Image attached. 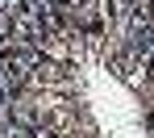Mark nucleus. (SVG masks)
Segmentation results:
<instances>
[{
  "instance_id": "f257e3e1",
  "label": "nucleus",
  "mask_w": 154,
  "mask_h": 138,
  "mask_svg": "<svg viewBox=\"0 0 154 138\" xmlns=\"http://www.w3.org/2000/svg\"><path fill=\"white\" fill-rule=\"evenodd\" d=\"M8 121L21 126V130H33V126H42V109L33 101H25V96H13L8 101Z\"/></svg>"
},
{
  "instance_id": "f03ea898",
  "label": "nucleus",
  "mask_w": 154,
  "mask_h": 138,
  "mask_svg": "<svg viewBox=\"0 0 154 138\" xmlns=\"http://www.w3.org/2000/svg\"><path fill=\"white\" fill-rule=\"evenodd\" d=\"M4 46H8V17L0 13V50H4Z\"/></svg>"
},
{
  "instance_id": "7ed1b4c3",
  "label": "nucleus",
  "mask_w": 154,
  "mask_h": 138,
  "mask_svg": "<svg viewBox=\"0 0 154 138\" xmlns=\"http://www.w3.org/2000/svg\"><path fill=\"white\" fill-rule=\"evenodd\" d=\"M4 105H8V101H4V92H0V109H4Z\"/></svg>"
},
{
  "instance_id": "20e7f679",
  "label": "nucleus",
  "mask_w": 154,
  "mask_h": 138,
  "mask_svg": "<svg viewBox=\"0 0 154 138\" xmlns=\"http://www.w3.org/2000/svg\"><path fill=\"white\" fill-rule=\"evenodd\" d=\"M54 4H67V0H54Z\"/></svg>"
},
{
  "instance_id": "39448f33",
  "label": "nucleus",
  "mask_w": 154,
  "mask_h": 138,
  "mask_svg": "<svg viewBox=\"0 0 154 138\" xmlns=\"http://www.w3.org/2000/svg\"><path fill=\"white\" fill-rule=\"evenodd\" d=\"M0 4H4V0H0Z\"/></svg>"
}]
</instances>
